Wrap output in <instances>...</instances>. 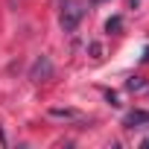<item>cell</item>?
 Wrapping results in <instances>:
<instances>
[{
    "mask_svg": "<svg viewBox=\"0 0 149 149\" xmlns=\"http://www.w3.org/2000/svg\"><path fill=\"white\" fill-rule=\"evenodd\" d=\"M82 15H85V6H82V3H67V6L61 9V29H64V32H73V29L79 26Z\"/></svg>",
    "mask_w": 149,
    "mask_h": 149,
    "instance_id": "1",
    "label": "cell"
},
{
    "mask_svg": "<svg viewBox=\"0 0 149 149\" xmlns=\"http://www.w3.org/2000/svg\"><path fill=\"white\" fill-rule=\"evenodd\" d=\"M47 76H53V64H50L47 56H41V58H35V64H32V70H29V79L41 82V79H47Z\"/></svg>",
    "mask_w": 149,
    "mask_h": 149,
    "instance_id": "2",
    "label": "cell"
},
{
    "mask_svg": "<svg viewBox=\"0 0 149 149\" xmlns=\"http://www.w3.org/2000/svg\"><path fill=\"white\" fill-rule=\"evenodd\" d=\"M143 123H149V111H129L123 117V126L126 129H134V126H143Z\"/></svg>",
    "mask_w": 149,
    "mask_h": 149,
    "instance_id": "3",
    "label": "cell"
},
{
    "mask_svg": "<svg viewBox=\"0 0 149 149\" xmlns=\"http://www.w3.org/2000/svg\"><path fill=\"white\" fill-rule=\"evenodd\" d=\"M50 117H58V120H82V114L76 108H50Z\"/></svg>",
    "mask_w": 149,
    "mask_h": 149,
    "instance_id": "4",
    "label": "cell"
},
{
    "mask_svg": "<svg viewBox=\"0 0 149 149\" xmlns=\"http://www.w3.org/2000/svg\"><path fill=\"white\" fill-rule=\"evenodd\" d=\"M120 29H123V18L120 15H114V18L105 21V32H120Z\"/></svg>",
    "mask_w": 149,
    "mask_h": 149,
    "instance_id": "5",
    "label": "cell"
},
{
    "mask_svg": "<svg viewBox=\"0 0 149 149\" xmlns=\"http://www.w3.org/2000/svg\"><path fill=\"white\" fill-rule=\"evenodd\" d=\"M126 88H129V91H140V88H143V79H140V76H134V79H129V82H126Z\"/></svg>",
    "mask_w": 149,
    "mask_h": 149,
    "instance_id": "6",
    "label": "cell"
},
{
    "mask_svg": "<svg viewBox=\"0 0 149 149\" xmlns=\"http://www.w3.org/2000/svg\"><path fill=\"white\" fill-rule=\"evenodd\" d=\"M143 61H149V47H143V56H140Z\"/></svg>",
    "mask_w": 149,
    "mask_h": 149,
    "instance_id": "7",
    "label": "cell"
},
{
    "mask_svg": "<svg viewBox=\"0 0 149 149\" xmlns=\"http://www.w3.org/2000/svg\"><path fill=\"white\" fill-rule=\"evenodd\" d=\"M91 3H105V0H91Z\"/></svg>",
    "mask_w": 149,
    "mask_h": 149,
    "instance_id": "8",
    "label": "cell"
},
{
    "mask_svg": "<svg viewBox=\"0 0 149 149\" xmlns=\"http://www.w3.org/2000/svg\"><path fill=\"white\" fill-rule=\"evenodd\" d=\"M129 3H132V6H137V0H129Z\"/></svg>",
    "mask_w": 149,
    "mask_h": 149,
    "instance_id": "9",
    "label": "cell"
}]
</instances>
